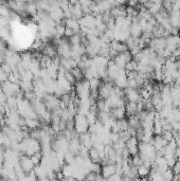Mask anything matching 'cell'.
<instances>
[{
  "label": "cell",
  "instance_id": "17",
  "mask_svg": "<svg viewBox=\"0 0 180 181\" xmlns=\"http://www.w3.org/2000/svg\"><path fill=\"white\" fill-rule=\"evenodd\" d=\"M38 181H50V179H49L48 177H46V178H41V179H39Z\"/></svg>",
  "mask_w": 180,
  "mask_h": 181
},
{
  "label": "cell",
  "instance_id": "1",
  "mask_svg": "<svg viewBox=\"0 0 180 181\" xmlns=\"http://www.w3.org/2000/svg\"><path fill=\"white\" fill-rule=\"evenodd\" d=\"M89 123L87 121L86 116H83V114L77 113L74 119V130L77 132L78 135L86 134L89 130Z\"/></svg>",
  "mask_w": 180,
  "mask_h": 181
},
{
  "label": "cell",
  "instance_id": "2",
  "mask_svg": "<svg viewBox=\"0 0 180 181\" xmlns=\"http://www.w3.org/2000/svg\"><path fill=\"white\" fill-rule=\"evenodd\" d=\"M125 92V97L128 102H132V103H139L142 101L141 95H140V91L137 89H130V88H125L124 89Z\"/></svg>",
  "mask_w": 180,
  "mask_h": 181
},
{
  "label": "cell",
  "instance_id": "14",
  "mask_svg": "<svg viewBox=\"0 0 180 181\" xmlns=\"http://www.w3.org/2000/svg\"><path fill=\"white\" fill-rule=\"evenodd\" d=\"M127 88L130 89H137L138 90V86H137V83L134 80H128L127 78Z\"/></svg>",
  "mask_w": 180,
  "mask_h": 181
},
{
  "label": "cell",
  "instance_id": "7",
  "mask_svg": "<svg viewBox=\"0 0 180 181\" xmlns=\"http://www.w3.org/2000/svg\"><path fill=\"white\" fill-rule=\"evenodd\" d=\"M125 110L126 114L128 116H137V104L132 103V102H128V103L125 104Z\"/></svg>",
  "mask_w": 180,
  "mask_h": 181
},
{
  "label": "cell",
  "instance_id": "15",
  "mask_svg": "<svg viewBox=\"0 0 180 181\" xmlns=\"http://www.w3.org/2000/svg\"><path fill=\"white\" fill-rule=\"evenodd\" d=\"M96 181H107V179H105V178H103L102 176H101V174L99 175L98 176V178H96Z\"/></svg>",
  "mask_w": 180,
  "mask_h": 181
},
{
  "label": "cell",
  "instance_id": "3",
  "mask_svg": "<svg viewBox=\"0 0 180 181\" xmlns=\"http://www.w3.org/2000/svg\"><path fill=\"white\" fill-rule=\"evenodd\" d=\"M19 164H20V168H21L22 170H24V173H26V174H29V173H31L33 170H34V164L32 163V161H31V158L28 157V156H22V157H20L19 159Z\"/></svg>",
  "mask_w": 180,
  "mask_h": 181
},
{
  "label": "cell",
  "instance_id": "16",
  "mask_svg": "<svg viewBox=\"0 0 180 181\" xmlns=\"http://www.w3.org/2000/svg\"><path fill=\"white\" fill-rule=\"evenodd\" d=\"M66 181H77L74 177H68V178H65Z\"/></svg>",
  "mask_w": 180,
  "mask_h": 181
},
{
  "label": "cell",
  "instance_id": "4",
  "mask_svg": "<svg viewBox=\"0 0 180 181\" xmlns=\"http://www.w3.org/2000/svg\"><path fill=\"white\" fill-rule=\"evenodd\" d=\"M117 174V168H115V164H107L105 166H102L101 170V176L105 179H109L110 177L115 176Z\"/></svg>",
  "mask_w": 180,
  "mask_h": 181
},
{
  "label": "cell",
  "instance_id": "5",
  "mask_svg": "<svg viewBox=\"0 0 180 181\" xmlns=\"http://www.w3.org/2000/svg\"><path fill=\"white\" fill-rule=\"evenodd\" d=\"M110 116L115 120H123L124 116L126 114V110L125 107H118V108H112L110 110Z\"/></svg>",
  "mask_w": 180,
  "mask_h": 181
},
{
  "label": "cell",
  "instance_id": "10",
  "mask_svg": "<svg viewBox=\"0 0 180 181\" xmlns=\"http://www.w3.org/2000/svg\"><path fill=\"white\" fill-rule=\"evenodd\" d=\"M162 178L164 179L165 181H173V178H174V173L172 170V168H167L165 172H163L162 174Z\"/></svg>",
  "mask_w": 180,
  "mask_h": 181
},
{
  "label": "cell",
  "instance_id": "13",
  "mask_svg": "<svg viewBox=\"0 0 180 181\" xmlns=\"http://www.w3.org/2000/svg\"><path fill=\"white\" fill-rule=\"evenodd\" d=\"M163 139L166 141L167 143L171 142L172 140H174V135H173V132H163L162 135H161Z\"/></svg>",
  "mask_w": 180,
  "mask_h": 181
},
{
  "label": "cell",
  "instance_id": "12",
  "mask_svg": "<svg viewBox=\"0 0 180 181\" xmlns=\"http://www.w3.org/2000/svg\"><path fill=\"white\" fill-rule=\"evenodd\" d=\"M131 160H132V165L136 166V167H139V166L143 165V160H142V158L139 155L134 156L131 158Z\"/></svg>",
  "mask_w": 180,
  "mask_h": 181
},
{
  "label": "cell",
  "instance_id": "11",
  "mask_svg": "<svg viewBox=\"0 0 180 181\" xmlns=\"http://www.w3.org/2000/svg\"><path fill=\"white\" fill-rule=\"evenodd\" d=\"M30 158H31V161H32V163L34 164V166L39 165V163H40L41 160H43V157H41V153L35 154V155L31 156Z\"/></svg>",
  "mask_w": 180,
  "mask_h": 181
},
{
  "label": "cell",
  "instance_id": "9",
  "mask_svg": "<svg viewBox=\"0 0 180 181\" xmlns=\"http://www.w3.org/2000/svg\"><path fill=\"white\" fill-rule=\"evenodd\" d=\"M165 160H166V163L169 168H173L175 166V164L177 163V158H176L175 155H166L164 156Z\"/></svg>",
  "mask_w": 180,
  "mask_h": 181
},
{
  "label": "cell",
  "instance_id": "8",
  "mask_svg": "<svg viewBox=\"0 0 180 181\" xmlns=\"http://www.w3.org/2000/svg\"><path fill=\"white\" fill-rule=\"evenodd\" d=\"M150 168L146 167V166L141 165L138 167V175L141 178H147L150 176Z\"/></svg>",
  "mask_w": 180,
  "mask_h": 181
},
{
  "label": "cell",
  "instance_id": "6",
  "mask_svg": "<svg viewBox=\"0 0 180 181\" xmlns=\"http://www.w3.org/2000/svg\"><path fill=\"white\" fill-rule=\"evenodd\" d=\"M43 55L48 56L49 58H53L57 55V50L54 46L52 45H46L43 48Z\"/></svg>",
  "mask_w": 180,
  "mask_h": 181
}]
</instances>
